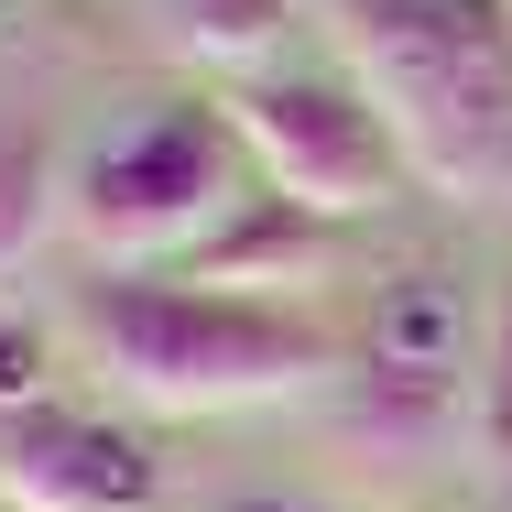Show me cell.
Listing matches in <instances>:
<instances>
[{
    "mask_svg": "<svg viewBox=\"0 0 512 512\" xmlns=\"http://www.w3.org/2000/svg\"><path fill=\"white\" fill-rule=\"evenodd\" d=\"M480 436H491V458H512V284H502V306H491V371H480Z\"/></svg>",
    "mask_w": 512,
    "mask_h": 512,
    "instance_id": "cell-11",
    "label": "cell"
},
{
    "mask_svg": "<svg viewBox=\"0 0 512 512\" xmlns=\"http://www.w3.org/2000/svg\"><path fill=\"white\" fill-rule=\"evenodd\" d=\"M458 284L447 273H393L371 295V360H404V371H447L458 360Z\"/></svg>",
    "mask_w": 512,
    "mask_h": 512,
    "instance_id": "cell-8",
    "label": "cell"
},
{
    "mask_svg": "<svg viewBox=\"0 0 512 512\" xmlns=\"http://www.w3.org/2000/svg\"><path fill=\"white\" fill-rule=\"evenodd\" d=\"M22 404H44V338L0 316V414H22Z\"/></svg>",
    "mask_w": 512,
    "mask_h": 512,
    "instance_id": "cell-12",
    "label": "cell"
},
{
    "mask_svg": "<svg viewBox=\"0 0 512 512\" xmlns=\"http://www.w3.org/2000/svg\"><path fill=\"white\" fill-rule=\"evenodd\" d=\"M55 142H44V120H0V273H22L33 251H44V229H55Z\"/></svg>",
    "mask_w": 512,
    "mask_h": 512,
    "instance_id": "cell-9",
    "label": "cell"
},
{
    "mask_svg": "<svg viewBox=\"0 0 512 512\" xmlns=\"http://www.w3.org/2000/svg\"><path fill=\"white\" fill-rule=\"evenodd\" d=\"M316 262H327V218H306V207L284 197H251L207 251H186V273L175 284H207V295H251V284H306Z\"/></svg>",
    "mask_w": 512,
    "mask_h": 512,
    "instance_id": "cell-6",
    "label": "cell"
},
{
    "mask_svg": "<svg viewBox=\"0 0 512 512\" xmlns=\"http://www.w3.org/2000/svg\"><path fill=\"white\" fill-rule=\"evenodd\" d=\"M88 338L120 371V393L153 414H229L338 382V338L316 316L262 295H207V284H99Z\"/></svg>",
    "mask_w": 512,
    "mask_h": 512,
    "instance_id": "cell-2",
    "label": "cell"
},
{
    "mask_svg": "<svg viewBox=\"0 0 512 512\" xmlns=\"http://www.w3.org/2000/svg\"><path fill=\"white\" fill-rule=\"evenodd\" d=\"M229 512H306V502H229Z\"/></svg>",
    "mask_w": 512,
    "mask_h": 512,
    "instance_id": "cell-13",
    "label": "cell"
},
{
    "mask_svg": "<svg viewBox=\"0 0 512 512\" xmlns=\"http://www.w3.org/2000/svg\"><path fill=\"white\" fill-rule=\"evenodd\" d=\"M0 502L22 512H142L153 502V447L109 414L22 404L0 414Z\"/></svg>",
    "mask_w": 512,
    "mask_h": 512,
    "instance_id": "cell-5",
    "label": "cell"
},
{
    "mask_svg": "<svg viewBox=\"0 0 512 512\" xmlns=\"http://www.w3.org/2000/svg\"><path fill=\"white\" fill-rule=\"evenodd\" d=\"M218 109H229L251 175H262L284 207L327 218V229L393 207V186L414 175L404 142H393V120L360 99L349 77H251V88H229Z\"/></svg>",
    "mask_w": 512,
    "mask_h": 512,
    "instance_id": "cell-4",
    "label": "cell"
},
{
    "mask_svg": "<svg viewBox=\"0 0 512 512\" xmlns=\"http://www.w3.org/2000/svg\"><path fill=\"white\" fill-rule=\"evenodd\" d=\"M240 175H251V153H240L229 109L186 99V109H153L120 142H99L66 186V218L88 229L99 262H186L251 207Z\"/></svg>",
    "mask_w": 512,
    "mask_h": 512,
    "instance_id": "cell-3",
    "label": "cell"
},
{
    "mask_svg": "<svg viewBox=\"0 0 512 512\" xmlns=\"http://www.w3.org/2000/svg\"><path fill=\"white\" fill-rule=\"evenodd\" d=\"M360 99L458 207L512 197V22L502 0H327Z\"/></svg>",
    "mask_w": 512,
    "mask_h": 512,
    "instance_id": "cell-1",
    "label": "cell"
},
{
    "mask_svg": "<svg viewBox=\"0 0 512 512\" xmlns=\"http://www.w3.org/2000/svg\"><path fill=\"white\" fill-rule=\"evenodd\" d=\"M153 33L186 66H262L284 44V0H153Z\"/></svg>",
    "mask_w": 512,
    "mask_h": 512,
    "instance_id": "cell-10",
    "label": "cell"
},
{
    "mask_svg": "<svg viewBox=\"0 0 512 512\" xmlns=\"http://www.w3.org/2000/svg\"><path fill=\"white\" fill-rule=\"evenodd\" d=\"M338 425L382 458H425L447 425H458V382L447 371H404V360H360L338 382Z\"/></svg>",
    "mask_w": 512,
    "mask_h": 512,
    "instance_id": "cell-7",
    "label": "cell"
}]
</instances>
